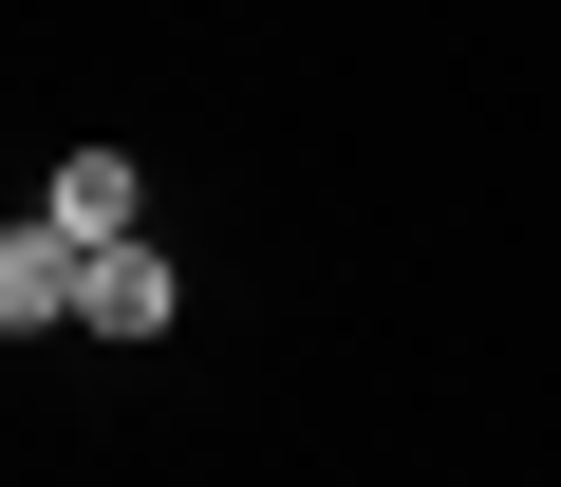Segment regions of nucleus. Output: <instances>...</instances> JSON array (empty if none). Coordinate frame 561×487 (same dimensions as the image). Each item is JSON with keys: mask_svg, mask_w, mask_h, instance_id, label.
<instances>
[{"mask_svg": "<svg viewBox=\"0 0 561 487\" xmlns=\"http://www.w3.org/2000/svg\"><path fill=\"white\" fill-rule=\"evenodd\" d=\"M76 301H94V244H76V225H57V206H38V225H20V244H0V319H20V338H57V319H76Z\"/></svg>", "mask_w": 561, "mask_h": 487, "instance_id": "f257e3e1", "label": "nucleus"}, {"mask_svg": "<svg viewBox=\"0 0 561 487\" xmlns=\"http://www.w3.org/2000/svg\"><path fill=\"white\" fill-rule=\"evenodd\" d=\"M169 301H187L169 244H94V301H76V319H94V338H169Z\"/></svg>", "mask_w": 561, "mask_h": 487, "instance_id": "f03ea898", "label": "nucleus"}, {"mask_svg": "<svg viewBox=\"0 0 561 487\" xmlns=\"http://www.w3.org/2000/svg\"><path fill=\"white\" fill-rule=\"evenodd\" d=\"M38 206H57L76 244H131V225H150V188H131V150H57V188H38Z\"/></svg>", "mask_w": 561, "mask_h": 487, "instance_id": "7ed1b4c3", "label": "nucleus"}]
</instances>
